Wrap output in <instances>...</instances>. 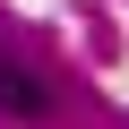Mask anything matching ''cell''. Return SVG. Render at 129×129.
<instances>
[{"mask_svg":"<svg viewBox=\"0 0 129 129\" xmlns=\"http://www.w3.org/2000/svg\"><path fill=\"white\" fill-rule=\"evenodd\" d=\"M0 112H17V120H43V112H52V86L0 60Z\"/></svg>","mask_w":129,"mask_h":129,"instance_id":"cell-1","label":"cell"}]
</instances>
